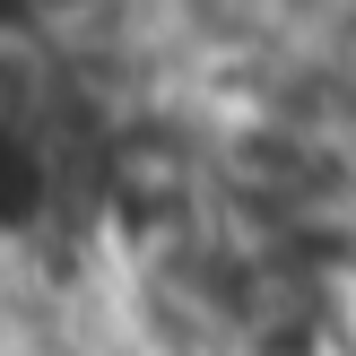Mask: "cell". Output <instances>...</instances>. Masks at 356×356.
Listing matches in <instances>:
<instances>
[{"label": "cell", "instance_id": "obj_1", "mask_svg": "<svg viewBox=\"0 0 356 356\" xmlns=\"http://www.w3.org/2000/svg\"><path fill=\"white\" fill-rule=\"evenodd\" d=\"M104 226L131 243L139 261H165L174 243H191V209H200V165L165 122H122L96 156Z\"/></svg>", "mask_w": 356, "mask_h": 356}, {"label": "cell", "instance_id": "obj_2", "mask_svg": "<svg viewBox=\"0 0 356 356\" xmlns=\"http://www.w3.org/2000/svg\"><path fill=\"white\" fill-rule=\"evenodd\" d=\"M235 356H330V322L270 278V287L252 296V313L235 322Z\"/></svg>", "mask_w": 356, "mask_h": 356}, {"label": "cell", "instance_id": "obj_3", "mask_svg": "<svg viewBox=\"0 0 356 356\" xmlns=\"http://www.w3.org/2000/svg\"><path fill=\"white\" fill-rule=\"evenodd\" d=\"M44 200H52V165L35 148V131H0V243L35 235Z\"/></svg>", "mask_w": 356, "mask_h": 356}]
</instances>
